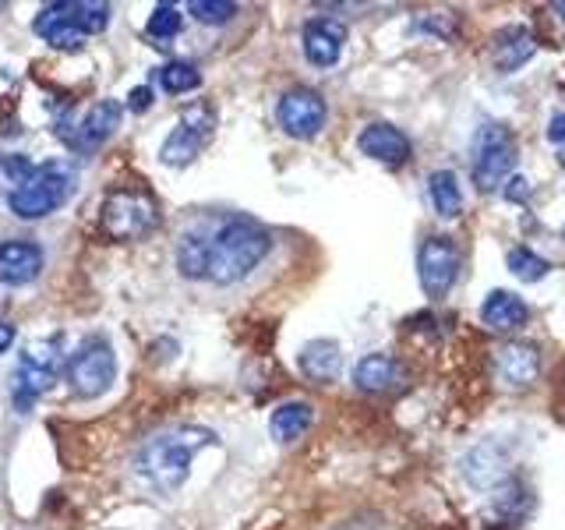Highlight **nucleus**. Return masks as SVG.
Returning a JSON list of instances; mask_svg holds the SVG:
<instances>
[{
    "instance_id": "nucleus-1",
    "label": "nucleus",
    "mask_w": 565,
    "mask_h": 530,
    "mask_svg": "<svg viewBox=\"0 0 565 530\" xmlns=\"http://www.w3.org/2000/svg\"><path fill=\"white\" fill-rule=\"evenodd\" d=\"M273 252V234L255 220L226 216L220 223H205L184 230L177 241V269L188 279L209 283H237Z\"/></svg>"
},
{
    "instance_id": "nucleus-2",
    "label": "nucleus",
    "mask_w": 565,
    "mask_h": 530,
    "mask_svg": "<svg viewBox=\"0 0 565 530\" xmlns=\"http://www.w3.org/2000/svg\"><path fill=\"white\" fill-rule=\"evenodd\" d=\"M216 435L209 428H194V424H181V428H167L152 438H146L138 446L131 470L141 485L156 495H173L188 481V470L194 464V456L209 449Z\"/></svg>"
},
{
    "instance_id": "nucleus-3",
    "label": "nucleus",
    "mask_w": 565,
    "mask_h": 530,
    "mask_svg": "<svg viewBox=\"0 0 565 530\" xmlns=\"http://www.w3.org/2000/svg\"><path fill=\"white\" fill-rule=\"evenodd\" d=\"M99 226L110 241H141L159 226V202L149 188L141 184H120L103 199L99 205Z\"/></svg>"
},
{
    "instance_id": "nucleus-4",
    "label": "nucleus",
    "mask_w": 565,
    "mask_h": 530,
    "mask_svg": "<svg viewBox=\"0 0 565 530\" xmlns=\"http://www.w3.org/2000/svg\"><path fill=\"white\" fill-rule=\"evenodd\" d=\"M110 25V8L85 4V0H57L35 14V32L57 50H78L85 35H96Z\"/></svg>"
},
{
    "instance_id": "nucleus-5",
    "label": "nucleus",
    "mask_w": 565,
    "mask_h": 530,
    "mask_svg": "<svg viewBox=\"0 0 565 530\" xmlns=\"http://www.w3.org/2000/svg\"><path fill=\"white\" fill-rule=\"evenodd\" d=\"M71 188H75V177L64 163H43L32 167L25 181L8 194V205L18 220H43L67 202Z\"/></svg>"
},
{
    "instance_id": "nucleus-6",
    "label": "nucleus",
    "mask_w": 565,
    "mask_h": 530,
    "mask_svg": "<svg viewBox=\"0 0 565 530\" xmlns=\"http://www.w3.org/2000/svg\"><path fill=\"white\" fill-rule=\"evenodd\" d=\"M216 124H220V114H216V106H212L209 99L191 103L188 110L177 117L173 131L167 135L163 149H159V159H163L167 167L194 163V159L205 152L212 135H216Z\"/></svg>"
},
{
    "instance_id": "nucleus-7",
    "label": "nucleus",
    "mask_w": 565,
    "mask_h": 530,
    "mask_svg": "<svg viewBox=\"0 0 565 530\" xmlns=\"http://www.w3.org/2000/svg\"><path fill=\"white\" fill-rule=\"evenodd\" d=\"M114 379H117V353H114L110 340H103V336H85L67 361L71 393L82 400H93V396H103L106 389L114 385Z\"/></svg>"
},
{
    "instance_id": "nucleus-8",
    "label": "nucleus",
    "mask_w": 565,
    "mask_h": 530,
    "mask_svg": "<svg viewBox=\"0 0 565 530\" xmlns=\"http://www.w3.org/2000/svg\"><path fill=\"white\" fill-rule=\"evenodd\" d=\"M57 368H61V340H35L25 347L22 361L14 368V385H11V400L18 411H29V406L40 400L46 389L57 379Z\"/></svg>"
},
{
    "instance_id": "nucleus-9",
    "label": "nucleus",
    "mask_w": 565,
    "mask_h": 530,
    "mask_svg": "<svg viewBox=\"0 0 565 530\" xmlns=\"http://www.w3.org/2000/svg\"><path fill=\"white\" fill-rule=\"evenodd\" d=\"M477 163H473V181L481 191H494L516 167V149L512 138L499 128V124H484L473 138Z\"/></svg>"
},
{
    "instance_id": "nucleus-10",
    "label": "nucleus",
    "mask_w": 565,
    "mask_h": 530,
    "mask_svg": "<svg viewBox=\"0 0 565 530\" xmlns=\"http://www.w3.org/2000/svg\"><path fill=\"white\" fill-rule=\"evenodd\" d=\"M276 117H279V128L290 138H315L326 128L329 110H326V99L318 96L315 88L297 85V88H290V93H282Z\"/></svg>"
},
{
    "instance_id": "nucleus-11",
    "label": "nucleus",
    "mask_w": 565,
    "mask_h": 530,
    "mask_svg": "<svg viewBox=\"0 0 565 530\" xmlns=\"http://www.w3.org/2000/svg\"><path fill=\"white\" fill-rule=\"evenodd\" d=\"M420 287L428 297H446L459 276V247L449 237H428L417 255Z\"/></svg>"
},
{
    "instance_id": "nucleus-12",
    "label": "nucleus",
    "mask_w": 565,
    "mask_h": 530,
    "mask_svg": "<svg viewBox=\"0 0 565 530\" xmlns=\"http://www.w3.org/2000/svg\"><path fill=\"white\" fill-rule=\"evenodd\" d=\"M43 247L32 241H0V283L25 287L43 273Z\"/></svg>"
},
{
    "instance_id": "nucleus-13",
    "label": "nucleus",
    "mask_w": 565,
    "mask_h": 530,
    "mask_svg": "<svg viewBox=\"0 0 565 530\" xmlns=\"http://www.w3.org/2000/svg\"><path fill=\"white\" fill-rule=\"evenodd\" d=\"M120 103L117 99H99L88 106V114L78 120L75 135H71V146L78 152H96L106 138H110L117 128H120Z\"/></svg>"
},
{
    "instance_id": "nucleus-14",
    "label": "nucleus",
    "mask_w": 565,
    "mask_h": 530,
    "mask_svg": "<svg viewBox=\"0 0 565 530\" xmlns=\"http://www.w3.org/2000/svg\"><path fill=\"white\" fill-rule=\"evenodd\" d=\"M358 146L364 156H371L375 163H385V167H403L406 159H411V138L399 128H393V124H367L358 138Z\"/></svg>"
},
{
    "instance_id": "nucleus-15",
    "label": "nucleus",
    "mask_w": 565,
    "mask_h": 530,
    "mask_svg": "<svg viewBox=\"0 0 565 530\" xmlns=\"http://www.w3.org/2000/svg\"><path fill=\"white\" fill-rule=\"evenodd\" d=\"M347 43V29L335 18H311L305 25V53L315 67H332Z\"/></svg>"
},
{
    "instance_id": "nucleus-16",
    "label": "nucleus",
    "mask_w": 565,
    "mask_h": 530,
    "mask_svg": "<svg viewBox=\"0 0 565 530\" xmlns=\"http://www.w3.org/2000/svg\"><path fill=\"white\" fill-rule=\"evenodd\" d=\"M297 364H300V371H305L311 382H332L335 375H340V368H343L340 343H332V340H311V343L300 347Z\"/></svg>"
},
{
    "instance_id": "nucleus-17",
    "label": "nucleus",
    "mask_w": 565,
    "mask_h": 530,
    "mask_svg": "<svg viewBox=\"0 0 565 530\" xmlns=\"http://www.w3.org/2000/svg\"><path fill=\"white\" fill-rule=\"evenodd\" d=\"M484 322L491 329H499V332H512V329H523L526 326V318H530V308H526V300L520 294H512V290H491L488 300H484Z\"/></svg>"
},
{
    "instance_id": "nucleus-18",
    "label": "nucleus",
    "mask_w": 565,
    "mask_h": 530,
    "mask_svg": "<svg viewBox=\"0 0 565 530\" xmlns=\"http://www.w3.org/2000/svg\"><path fill=\"white\" fill-rule=\"evenodd\" d=\"M537 350L526 343H509L499 350V379L509 389H526L537 375Z\"/></svg>"
},
{
    "instance_id": "nucleus-19",
    "label": "nucleus",
    "mask_w": 565,
    "mask_h": 530,
    "mask_svg": "<svg viewBox=\"0 0 565 530\" xmlns=\"http://www.w3.org/2000/svg\"><path fill=\"white\" fill-rule=\"evenodd\" d=\"M396 379H399V368L388 353H367V358L353 368V385L364 389V393H385Z\"/></svg>"
},
{
    "instance_id": "nucleus-20",
    "label": "nucleus",
    "mask_w": 565,
    "mask_h": 530,
    "mask_svg": "<svg viewBox=\"0 0 565 530\" xmlns=\"http://www.w3.org/2000/svg\"><path fill=\"white\" fill-rule=\"evenodd\" d=\"M311 403H300V400H290V403H282L273 411L269 417V432L276 442H294L300 438L308 428H311Z\"/></svg>"
},
{
    "instance_id": "nucleus-21",
    "label": "nucleus",
    "mask_w": 565,
    "mask_h": 530,
    "mask_svg": "<svg viewBox=\"0 0 565 530\" xmlns=\"http://www.w3.org/2000/svg\"><path fill=\"white\" fill-rule=\"evenodd\" d=\"M534 46H537L534 35H530L526 29H509L494 40V64H499L502 71H516L520 64H526L530 57H534Z\"/></svg>"
},
{
    "instance_id": "nucleus-22",
    "label": "nucleus",
    "mask_w": 565,
    "mask_h": 530,
    "mask_svg": "<svg viewBox=\"0 0 565 530\" xmlns=\"http://www.w3.org/2000/svg\"><path fill=\"white\" fill-rule=\"evenodd\" d=\"M428 194H431V205L438 216H459V209H463V194H459V181L452 170H435L428 177Z\"/></svg>"
},
{
    "instance_id": "nucleus-23",
    "label": "nucleus",
    "mask_w": 565,
    "mask_h": 530,
    "mask_svg": "<svg viewBox=\"0 0 565 530\" xmlns=\"http://www.w3.org/2000/svg\"><path fill=\"white\" fill-rule=\"evenodd\" d=\"M156 78H159V88L170 96H184V93H194V88L202 85V75H199V67L188 64V61H170L156 71Z\"/></svg>"
},
{
    "instance_id": "nucleus-24",
    "label": "nucleus",
    "mask_w": 565,
    "mask_h": 530,
    "mask_svg": "<svg viewBox=\"0 0 565 530\" xmlns=\"http://www.w3.org/2000/svg\"><path fill=\"white\" fill-rule=\"evenodd\" d=\"M509 269H512V276H520L526 283H537V279L547 276V262L537 252H530V247H512V252H509Z\"/></svg>"
},
{
    "instance_id": "nucleus-25",
    "label": "nucleus",
    "mask_w": 565,
    "mask_h": 530,
    "mask_svg": "<svg viewBox=\"0 0 565 530\" xmlns=\"http://www.w3.org/2000/svg\"><path fill=\"white\" fill-rule=\"evenodd\" d=\"M181 25H184L181 11H177L173 4H159L152 11V18H149V35L156 43H167V40H173L177 32H181Z\"/></svg>"
},
{
    "instance_id": "nucleus-26",
    "label": "nucleus",
    "mask_w": 565,
    "mask_h": 530,
    "mask_svg": "<svg viewBox=\"0 0 565 530\" xmlns=\"http://www.w3.org/2000/svg\"><path fill=\"white\" fill-rule=\"evenodd\" d=\"M188 11L199 18L202 25H226L230 18L237 14V4H230V0H191Z\"/></svg>"
},
{
    "instance_id": "nucleus-27",
    "label": "nucleus",
    "mask_w": 565,
    "mask_h": 530,
    "mask_svg": "<svg viewBox=\"0 0 565 530\" xmlns=\"http://www.w3.org/2000/svg\"><path fill=\"white\" fill-rule=\"evenodd\" d=\"M32 173V163L25 156H14V152H0V194H11L18 184L25 181Z\"/></svg>"
},
{
    "instance_id": "nucleus-28",
    "label": "nucleus",
    "mask_w": 565,
    "mask_h": 530,
    "mask_svg": "<svg viewBox=\"0 0 565 530\" xmlns=\"http://www.w3.org/2000/svg\"><path fill=\"white\" fill-rule=\"evenodd\" d=\"M526 194H530V188H526L523 177H512L509 188H505V199H512V202H526Z\"/></svg>"
},
{
    "instance_id": "nucleus-29",
    "label": "nucleus",
    "mask_w": 565,
    "mask_h": 530,
    "mask_svg": "<svg viewBox=\"0 0 565 530\" xmlns=\"http://www.w3.org/2000/svg\"><path fill=\"white\" fill-rule=\"evenodd\" d=\"M547 138H552L555 146H562V141H565V114H555V117H552V128H547Z\"/></svg>"
},
{
    "instance_id": "nucleus-30",
    "label": "nucleus",
    "mask_w": 565,
    "mask_h": 530,
    "mask_svg": "<svg viewBox=\"0 0 565 530\" xmlns=\"http://www.w3.org/2000/svg\"><path fill=\"white\" fill-rule=\"evenodd\" d=\"M128 103H131V110H146V106L152 103V93L149 88H135V93L128 96Z\"/></svg>"
},
{
    "instance_id": "nucleus-31",
    "label": "nucleus",
    "mask_w": 565,
    "mask_h": 530,
    "mask_svg": "<svg viewBox=\"0 0 565 530\" xmlns=\"http://www.w3.org/2000/svg\"><path fill=\"white\" fill-rule=\"evenodd\" d=\"M11 343H14V329L8 322H0V353H4Z\"/></svg>"
},
{
    "instance_id": "nucleus-32",
    "label": "nucleus",
    "mask_w": 565,
    "mask_h": 530,
    "mask_svg": "<svg viewBox=\"0 0 565 530\" xmlns=\"http://www.w3.org/2000/svg\"><path fill=\"white\" fill-rule=\"evenodd\" d=\"M555 11H558V18H562V22H565V4H555Z\"/></svg>"
}]
</instances>
